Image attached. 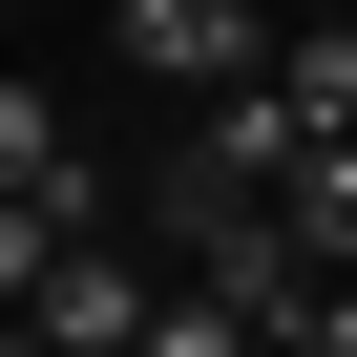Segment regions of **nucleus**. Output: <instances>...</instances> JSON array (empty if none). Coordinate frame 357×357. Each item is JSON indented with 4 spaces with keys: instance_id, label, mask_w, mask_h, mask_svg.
<instances>
[{
    "instance_id": "nucleus-1",
    "label": "nucleus",
    "mask_w": 357,
    "mask_h": 357,
    "mask_svg": "<svg viewBox=\"0 0 357 357\" xmlns=\"http://www.w3.org/2000/svg\"><path fill=\"white\" fill-rule=\"evenodd\" d=\"M126 63H147V84H211V105H252L294 43L252 22V0H126Z\"/></svg>"
},
{
    "instance_id": "nucleus-2",
    "label": "nucleus",
    "mask_w": 357,
    "mask_h": 357,
    "mask_svg": "<svg viewBox=\"0 0 357 357\" xmlns=\"http://www.w3.org/2000/svg\"><path fill=\"white\" fill-rule=\"evenodd\" d=\"M147 315H168V273L105 231V252H63V294H43L22 336H43V357H147Z\"/></svg>"
},
{
    "instance_id": "nucleus-3",
    "label": "nucleus",
    "mask_w": 357,
    "mask_h": 357,
    "mask_svg": "<svg viewBox=\"0 0 357 357\" xmlns=\"http://www.w3.org/2000/svg\"><path fill=\"white\" fill-rule=\"evenodd\" d=\"M273 231H294V252L357 294V147H315V168H294V211H273Z\"/></svg>"
},
{
    "instance_id": "nucleus-4",
    "label": "nucleus",
    "mask_w": 357,
    "mask_h": 357,
    "mask_svg": "<svg viewBox=\"0 0 357 357\" xmlns=\"http://www.w3.org/2000/svg\"><path fill=\"white\" fill-rule=\"evenodd\" d=\"M273 84H294V105H315V126L357 147V22H294V63H273Z\"/></svg>"
},
{
    "instance_id": "nucleus-5",
    "label": "nucleus",
    "mask_w": 357,
    "mask_h": 357,
    "mask_svg": "<svg viewBox=\"0 0 357 357\" xmlns=\"http://www.w3.org/2000/svg\"><path fill=\"white\" fill-rule=\"evenodd\" d=\"M294 357H357V294H315V315H294Z\"/></svg>"
},
{
    "instance_id": "nucleus-6",
    "label": "nucleus",
    "mask_w": 357,
    "mask_h": 357,
    "mask_svg": "<svg viewBox=\"0 0 357 357\" xmlns=\"http://www.w3.org/2000/svg\"><path fill=\"white\" fill-rule=\"evenodd\" d=\"M0 336H22V315H0Z\"/></svg>"
}]
</instances>
